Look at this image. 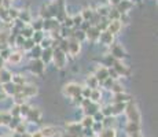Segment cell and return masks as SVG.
I'll return each instance as SVG.
<instances>
[{
  "label": "cell",
  "instance_id": "6da1fadb",
  "mask_svg": "<svg viewBox=\"0 0 158 137\" xmlns=\"http://www.w3.org/2000/svg\"><path fill=\"white\" fill-rule=\"evenodd\" d=\"M51 62L54 63L56 69H65L66 65H68V54L63 52L59 47L52 48V60Z\"/></svg>",
  "mask_w": 158,
  "mask_h": 137
},
{
  "label": "cell",
  "instance_id": "7a4b0ae2",
  "mask_svg": "<svg viewBox=\"0 0 158 137\" xmlns=\"http://www.w3.org/2000/svg\"><path fill=\"white\" fill-rule=\"evenodd\" d=\"M124 112L127 114V118H128L129 122H136V123H140V112L138 110V106L131 100L125 104V110Z\"/></svg>",
  "mask_w": 158,
  "mask_h": 137
},
{
  "label": "cell",
  "instance_id": "3957f363",
  "mask_svg": "<svg viewBox=\"0 0 158 137\" xmlns=\"http://www.w3.org/2000/svg\"><path fill=\"white\" fill-rule=\"evenodd\" d=\"M81 89H83V87L78 85L77 82H69L63 87V95L73 99V97L81 95Z\"/></svg>",
  "mask_w": 158,
  "mask_h": 137
},
{
  "label": "cell",
  "instance_id": "277c9868",
  "mask_svg": "<svg viewBox=\"0 0 158 137\" xmlns=\"http://www.w3.org/2000/svg\"><path fill=\"white\" fill-rule=\"evenodd\" d=\"M28 69L32 74L35 75H43L44 70H45V65L41 62L40 59H32L30 63L28 65Z\"/></svg>",
  "mask_w": 158,
  "mask_h": 137
},
{
  "label": "cell",
  "instance_id": "5b68a950",
  "mask_svg": "<svg viewBox=\"0 0 158 137\" xmlns=\"http://www.w3.org/2000/svg\"><path fill=\"white\" fill-rule=\"evenodd\" d=\"M81 44H83V42L76 40L74 37L68 38V54L70 55L72 58L78 56V54H80V51H81Z\"/></svg>",
  "mask_w": 158,
  "mask_h": 137
},
{
  "label": "cell",
  "instance_id": "8992f818",
  "mask_svg": "<svg viewBox=\"0 0 158 137\" xmlns=\"http://www.w3.org/2000/svg\"><path fill=\"white\" fill-rule=\"evenodd\" d=\"M111 67L117 71V74L120 75V77H128V75L131 74L129 67L123 62V60H114V63H113Z\"/></svg>",
  "mask_w": 158,
  "mask_h": 137
},
{
  "label": "cell",
  "instance_id": "52a82bcc",
  "mask_svg": "<svg viewBox=\"0 0 158 137\" xmlns=\"http://www.w3.org/2000/svg\"><path fill=\"white\" fill-rule=\"evenodd\" d=\"M110 55L115 60H123L127 58V52L124 51V48L120 44H114V42L110 45Z\"/></svg>",
  "mask_w": 158,
  "mask_h": 137
},
{
  "label": "cell",
  "instance_id": "ba28073f",
  "mask_svg": "<svg viewBox=\"0 0 158 137\" xmlns=\"http://www.w3.org/2000/svg\"><path fill=\"white\" fill-rule=\"evenodd\" d=\"M18 92H21L26 99H29V97L37 95V87H36V85H32V84H25V85L18 87Z\"/></svg>",
  "mask_w": 158,
  "mask_h": 137
},
{
  "label": "cell",
  "instance_id": "9c48e42d",
  "mask_svg": "<svg viewBox=\"0 0 158 137\" xmlns=\"http://www.w3.org/2000/svg\"><path fill=\"white\" fill-rule=\"evenodd\" d=\"M99 34H101V30H99L95 25H91L85 30V40L91 41V42H96L99 38Z\"/></svg>",
  "mask_w": 158,
  "mask_h": 137
},
{
  "label": "cell",
  "instance_id": "30bf717a",
  "mask_svg": "<svg viewBox=\"0 0 158 137\" xmlns=\"http://www.w3.org/2000/svg\"><path fill=\"white\" fill-rule=\"evenodd\" d=\"M98 41L101 42L102 45H106V47H110V45L114 42V36L111 34L110 32H107V30H102L101 34H99Z\"/></svg>",
  "mask_w": 158,
  "mask_h": 137
},
{
  "label": "cell",
  "instance_id": "8fae6325",
  "mask_svg": "<svg viewBox=\"0 0 158 137\" xmlns=\"http://www.w3.org/2000/svg\"><path fill=\"white\" fill-rule=\"evenodd\" d=\"M121 29H123V23L120 22V19H111V21H109L107 27H106V30H107V32H110L113 36L118 34V33L121 32Z\"/></svg>",
  "mask_w": 158,
  "mask_h": 137
},
{
  "label": "cell",
  "instance_id": "7c38bea8",
  "mask_svg": "<svg viewBox=\"0 0 158 137\" xmlns=\"http://www.w3.org/2000/svg\"><path fill=\"white\" fill-rule=\"evenodd\" d=\"M94 75L96 77V80L99 81V85H101V82H102V81H105L106 78H109V69L101 65L99 67H96L95 73H94Z\"/></svg>",
  "mask_w": 158,
  "mask_h": 137
},
{
  "label": "cell",
  "instance_id": "4fadbf2b",
  "mask_svg": "<svg viewBox=\"0 0 158 137\" xmlns=\"http://www.w3.org/2000/svg\"><path fill=\"white\" fill-rule=\"evenodd\" d=\"M2 92L4 93L6 96H14L15 93L18 92V85L13 84V82H7V84L2 85Z\"/></svg>",
  "mask_w": 158,
  "mask_h": 137
},
{
  "label": "cell",
  "instance_id": "5bb4252c",
  "mask_svg": "<svg viewBox=\"0 0 158 137\" xmlns=\"http://www.w3.org/2000/svg\"><path fill=\"white\" fill-rule=\"evenodd\" d=\"M133 7V3L131 2V0H121L120 3H118L117 6H115V8H117V11L120 14L123 13H129V10Z\"/></svg>",
  "mask_w": 158,
  "mask_h": 137
},
{
  "label": "cell",
  "instance_id": "9a60e30c",
  "mask_svg": "<svg viewBox=\"0 0 158 137\" xmlns=\"http://www.w3.org/2000/svg\"><path fill=\"white\" fill-rule=\"evenodd\" d=\"M40 60L44 63L45 66L48 65V63H51V60H52V48H43V51H41V55H40Z\"/></svg>",
  "mask_w": 158,
  "mask_h": 137
},
{
  "label": "cell",
  "instance_id": "2e32d148",
  "mask_svg": "<svg viewBox=\"0 0 158 137\" xmlns=\"http://www.w3.org/2000/svg\"><path fill=\"white\" fill-rule=\"evenodd\" d=\"M22 58H23V54L21 52V51H13L11 55L8 56L7 62L11 63V65H19V63L22 62Z\"/></svg>",
  "mask_w": 158,
  "mask_h": 137
},
{
  "label": "cell",
  "instance_id": "e0dca14e",
  "mask_svg": "<svg viewBox=\"0 0 158 137\" xmlns=\"http://www.w3.org/2000/svg\"><path fill=\"white\" fill-rule=\"evenodd\" d=\"M83 110H84V112H85V115H91V117H92L95 112H98L99 110H101V107H99V103L89 102L85 107H83Z\"/></svg>",
  "mask_w": 158,
  "mask_h": 137
},
{
  "label": "cell",
  "instance_id": "ac0fdd59",
  "mask_svg": "<svg viewBox=\"0 0 158 137\" xmlns=\"http://www.w3.org/2000/svg\"><path fill=\"white\" fill-rule=\"evenodd\" d=\"M11 78H13V73H11L10 70H7L6 67L0 70V85L10 82V81H11Z\"/></svg>",
  "mask_w": 158,
  "mask_h": 137
},
{
  "label": "cell",
  "instance_id": "d6986e66",
  "mask_svg": "<svg viewBox=\"0 0 158 137\" xmlns=\"http://www.w3.org/2000/svg\"><path fill=\"white\" fill-rule=\"evenodd\" d=\"M18 19L21 22H23L25 25H29L32 22V15H30L29 10H19V14H18Z\"/></svg>",
  "mask_w": 158,
  "mask_h": 137
},
{
  "label": "cell",
  "instance_id": "ffe728a7",
  "mask_svg": "<svg viewBox=\"0 0 158 137\" xmlns=\"http://www.w3.org/2000/svg\"><path fill=\"white\" fill-rule=\"evenodd\" d=\"M125 130H127L128 135L136 136V135H139V132H140V126H139V123H136V122H128Z\"/></svg>",
  "mask_w": 158,
  "mask_h": 137
},
{
  "label": "cell",
  "instance_id": "44dd1931",
  "mask_svg": "<svg viewBox=\"0 0 158 137\" xmlns=\"http://www.w3.org/2000/svg\"><path fill=\"white\" fill-rule=\"evenodd\" d=\"M85 87L91 88V89H96V88H99V81L96 80V77L94 74L87 75V78H85Z\"/></svg>",
  "mask_w": 158,
  "mask_h": 137
},
{
  "label": "cell",
  "instance_id": "7402d4cb",
  "mask_svg": "<svg viewBox=\"0 0 158 137\" xmlns=\"http://www.w3.org/2000/svg\"><path fill=\"white\" fill-rule=\"evenodd\" d=\"M26 117H28V119L30 122H39V121H40V117H41V112L39 111L37 108H30Z\"/></svg>",
  "mask_w": 158,
  "mask_h": 137
},
{
  "label": "cell",
  "instance_id": "603a6c76",
  "mask_svg": "<svg viewBox=\"0 0 158 137\" xmlns=\"http://www.w3.org/2000/svg\"><path fill=\"white\" fill-rule=\"evenodd\" d=\"M11 82L18 85V87H21V85L28 84V80H26V77L23 74H14L13 78H11Z\"/></svg>",
  "mask_w": 158,
  "mask_h": 137
},
{
  "label": "cell",
  "instance_id": "cb8c5ba5",
  "mask_svg": "<svg viewBox=\"0 0 158 137\" xmlns=\"http://www.w3.org/2000/svg\"><path fill=\"white\" fill-rule=\"evenodd\" d=\"M131 102V96L127 95L125 92L114 93V103H128Z\"/></svg>",
  "mask_w": 158,
  "mask_h": 137
},
{
  "label": "cell",
  "instance_id": "d4e9b609",
  "mask_svg": "<svg viewBox=\"0 0 158 137\" xmlns=\"http://www.w3.org/2000/svg\"><path fill=\"white\" fill-rule=\"evenodd\" d=\"M89 100L94 103H99L102 100V91L101 89H91V95H89Z\"/></svg>",
  "mask_w": 158,
  "mask_h": 137
},
{
  "label": "cell",
  "instance_id": "484cf974",
  "mask_svg": "<svg viewBox=\"0 0 158 137\" xmlns=\"http://www.w3.org/2000/svg\"><path fill=\"white\" fill-rule=\"evenodd\" d=\"M98 135H99V137H117V133H115L114 127H105Z\"/></svg>",
  "mask_w": 158,
  "mask_h": 137
},
{
  "label": "cell",
  "instance_id": "4316f807",
  "mask_svg": "<svg viewBox=\"0 0 158 137\" xmlns=\"http://www.w3.org/2000/svg\"><path fill=\"white\" fill-rule=\"evenodd\" d=\"M33 33H35V30L30 27V25H25V26L22 27V29L19 30V34L22 36L23 38H32Z\"/></svg>",
  "mask_w": 158,
  "mask_h": 137
},
{
  "label": "cell",
  "instance_id": "83f0119b",
  "mask_svg": "<svg viewBox=\"0 0 158 137\" xmlns=\"http://www.w3.org/2000/svg\"><path fill=\"white\" fill-rule=\"evenodd\" d=\"M41 51L43 48L40 47L39 44H36L32 50L29 51V55H30V59H40V55H41Z\"/></svg>",
  "mask_w": 158,
  "mask_h": 137
},
{
  "label": "cell",
  "instance_id": "f1b7e54d",
  "mask_svg": "<svg viewBox=\"0 0 158 137\" xmlns=\"http://www.w3.org/2000/svg\"><path fill=\"white\" fill-rule=\"evenodd\" d=\"M109 11H110V6H105V4H102V6H98V8H96L95 13L98 14L101 18H107Z\"/></svg>",
  "mask_w": 158,
  "mask_h": 137
},
{
  "label": "cell",
  "instance_id": "f546056e",
  "mask_svg": "<svg viewBox=\"0 0 158 137\" xmlns=\"http://www.w3.org/2000/svg\"><path fill=\"white\" fill-rule=\"evenodd\" d=\"M94 13H95V11H94L91 7H85V8H83V11H80V14H81V17H83V19H84V21H88V22L92 19Z\"/></svg>",
  "mask_w": 158,
  "mask_h": 137
},
{
  "label": "cell",
  "instance_id": "4dcf8cb0",
  "mask_svg": "<svg viewBox=\"0 0 158 137\" xmlns=\"http://www.w3.org/2000/svg\"><path fill=\"white\" fill-rule=\"evenodd\" d=\"M125 104H127V103H113V104H111V108H113V115L123 114L124 110H125Z\"/></svg>",
  "mask_w": 158,
  "mask_h": 137
},
{
  "label": "cell",
  "instance_id": "1f68e13d",
  "mask_svg": "<svg viewBox=\"0 0 158 137\" xmlns=\"http://www.w3.org/2000/svg\"><path fill=\"white\" fill-rule=\"evenodd\" d=\"M41 135H43V137H52L56 135V127L54 126H45L43 127V129L40 130Z\"/></svg>",
  "mask_w": 158,
  "mask_h": 137
},
{
  "label": "cell",
  "instance_id": "d6a6232c",
  "mask_svg": "<svg viewBox=\"0 0 158 137\" xmlns=\"http://www.w3.org/2000/svg\"><path fill=\"white\" fill-rule=\"evenodd\" d=\"M11 114L7 111H0V126L3 125H8V122L11 121Z\"/></svg>",
  "mask_w": 158,
  "mask_h": 137
},
{
  "label": "cell",
  "instance_id": "836d02e7",
  "mask_svg": "<svg viewBox=\"0 0 158 137\" xmlns=\"http://www.w3.org/2000/svg\"><path fill=\"white\" fill-rule=\"evenodd\" d=\"M72 37H74L76 40H78L80 42H83L84 40H85V32H83L81 29H76V27H74Z\"/></svg>",
  "mask_w": 158,
  "mask_h": 137
},
{
  "label": "cell",
  "instance_id": "e575fe53",
  "mask_svg": "<svg viewBox=\"0 0 158 137\" xmlns=\"http://www.w3.org/2000/svg\"><path fill=\"white\" fill-rule=\"evenodd\" d=\"M68 130H69V135H73V136H76L77 133H80V130H81V123L78 125V123H69L68 125Z\"/></svg>",
  "mask_w": 158,
  "mask_h": 137
},
{
  "label": "cell",
  "instance_id": "d590c367",
  "mask_svg": "<svg viewBox=\"0 0 158 137\" xmlns=\"http://www.w3.org/2000/svg\"><path fill=\"white\" fill-rule=\"evenodd\" d=\"M44 37H45V33L43 32V30H39V32H35V33H33L32 40L35 41V44H40V42L44 40Z\"/></svg>",
  "mask_w": 158,
  "mask_h": 137
},
{
  "label": "cell",
  "instance_id": "8d00e7d4",
  "mask_svg": "<svg viewBox=\"0 0 158 137\" xmlns=\"http://www.w3.org/2000/svg\"><path fill=\"white\" fill-rule=\"evenodd\" d=\"M114 58L113 56H111V55L110 54H109V55H105V58H103V59H102V66H105V67H111V66H113V63H114Z\"/></svg>",
  "mask_w": 158,
  "mask_h": 137
},
{
  "label": "cell",
  "instance_id": "74e56055",
  "mask_svg": "<svg viewBox=\"0 0 158 137\" xmlns=\"http://www.w3.org/2000/svg\"><path fill=\"white\" fill-rule=\"evenodd\" d=\"M18 14H19V10L13 8V7H7V15H8V18H10L11 22L15 21V19H18Z\"/></svg>",
  "mask_w": 158,
  "mask_h": 137
},
{
  "label": "cell",
  "instance_id": "f35d334b",
  "mask_svg": "<svg viewBox=\"0 0 158 137\" xmlns=\"http://www.w3.org/2000/svg\"><path fill=\"white\" fill-rule=\"evenodd\" d=\"M30 27H32L35 32H39V30H43V19L41 18H39V19H36V21H33V22H30L29 23Z\"/></svg>",
  "mask_w": 158,
  "mask_h": 137
},
{
  "label": "cell",
  "instance_id": "ab89813d",
  "mask_svg": "<svg viewBox=\"0 0 158 137\" xmlns=\"http://www.w3.org/2000/svg\"><path fill=\"white\" fill-rule=\"evenodd\" d=\"M35 45H36V44H35V41H33L32 38H25V40H23L22 47H21V48H22L23 51H26V52H29V51L32 50Z\"/></svg>",
  "mask_w": 158,
  "mask_h": 137
},
{
  "label": "cell",
  "instance_id": "60d3db41",
  "mask_svg": "<svg viewBox=\"0 0 158 137\" xmlns=\"http://www.w3.org/2000/svg\"><path fill=\"white\" fill-rule=\"evenodd\" d=\"M72 19H73V27H76V29H78L81 23L84 22V19H83V17H81V14H80V13L76 14V15H73Z\"/></svg>",
  "mask_w": 158,
  "mask_h": 137
},
{
  "label": "cell",
  "instance_id": "b9f144b4",
  "mask_svg": "<svg viewBox=\"0 0 158 137\" xmlns=\"http://www.w3.org/2000/svg\"><path fill=\"white\" fill-rule=\"evenodd\" d=\"M94 118L91 117V115H85V117L83 118V121H81V126L83 127H92V125H94Z\"/></svg>",
  "mask_w": 158,
  "mask_h": 137
},
{
  "label": "cell",
  "instance_id": "7bdbcfd3",
  "mask_svg": "<svg viewBox=\"0 0 158 137\" xmlns=\"http://www.w3.org/2000/svg\"><path fill=\"white\" fill-rule=\"evenodd\" d=\"M110 91H111L113 93H121V92H125V91H124V87L120 84V82H118V80L113 82V85H111Z\"/></svg>",
  "mask_w": 158,
  "mask_h": 137
},
{
  "label": "cell",
  "instance_id": "ee69618b",
  "mask_svg": "<svg viewBox=\"0 0 158 137\" xmlns=\"http://www.w3.org/2000/svg\"><path fill=\"white\" fill-rule=\"evenodd\" d=\"M114 81H115V80H113V78L109 77V78H106L105 81H102V82H101V85H102L103 88H105V89L110 91V88H111V85H113V82H114Z\"/></svg>",
  "mask_w": 158,
  "mask_h": 137
},
{
  "label": "cell",
  "instance_id": "f6af8a7d",
  "mask_svg": "<svg viewBox=\"0 0 158 137\" xmlns=\"http://www.w3.org/2000/svg\"><path fill=\"white\" fill-rule=\"evenodd\" d=\"M101 112L103 114V117H110V115H113V108H111V104L106 106V107L101 108Z\"/></svg>",
  "mask_w": 158,
  "mask_h": 137
},
{
  "label": "cell",
  "instance_id": "bcb514c9",
  "mask_svg": "<svg viewBox=\"0 0 158 137\" xmlns=\"http://www.w3.org/2000/svg\"><path fill=\"white\" fill-rule=\"evenodd\" d=\"M89 95H91V88L83 87V89H81V96H83L84 99H89Z\"/></svg>",
  "mask_w": 158,
  "mask_h": 137
},
{
  "label": "cell",
  "instance_id": "7dc6e473",
  "mask_svg": "<svg viewBox=\"0 0 158 137\" xmlns=\"http://www.w3.org/2000/svg\"><path fill=\"white\" fill-rule=\"evenodd\" d=\"M120 2L121 0H109V4H110V7H115Z\"/></svg>",
  "mask_w": 158,
  "mask_h": 137
},
{
  "label": "cell",
  "instance_id": "c3c4849f",
  "mask_svg": "<svg viewBox=\"0 0 158 137\" xmlns=\"http://www.w3.org/2000/svg\"><path fill=\"white\" fill-rule=\"evenodd\" d=\"M13 2H15V0H3V6H4V7H10V4Z\"/></svg>",
  "mask_w": 158,
  "mask_h": 137
},
{
  "label": "cell",
  "instance_id": "681fc988",
  "mask_svg": "<svg viewBox=\"0 0 158 137\" xmlns=\"http://www.w3.org/2000/svg\"><path fill=\"white\" fill-rule=\"evenodd\" d=\"M4 63H6V60L0 58V70H2V69H4Z\"/></svg>",
  "mask_w": 158,
  "mask_h": 137
},
{
  "label": "cell",
  "instance_id": "f907efd6",
  "mask_svg": "<svg viewBox=\"0 0 158 137\" xmlns=\"http://www.w3.org/2000/svg\"><path fill=\"white\" fill-rule=\"evenodd\" d=\"M32 137H43V135H41V132H35L32 135Z\"/></svg>",
  "mask_w": 158,
  "mask_h": 137
},
{
  "label": "cell",
  "instance_id": "816d5d0a",
  "mask_svg": "<svg viewBox=\"0 0 158 137\" xmlns=\"http://www.w3.org/2000/svg\"><path fill=\"white\" fill-rule=\"evenodd\" d=\"M21 137H32V135H29V133H22Z\"/></svg>",
  "mask_w": 158,
  "mask_h": 137
},
{
  "label": "cell",
  "instance_id": "f5cc1de1",
  "mask_svg": "<svg viewBox=\"0 0 158 137\" xmlns=\"http://www.w3.org/2000/svg\"><path fill=\"white\" fill-rule=\"evenodd\" d=\"M131 2H132V3H140L142 0H131Z\"/></svg>",
  "mask_w": 158,
  "mask_h": 137
},
{
  "label": "cell",
  "instance_id": "db71d44e",
  "mask_svg": "<svg viewBox=\"0 0 158 137\" xmlns=\"http://www.w3.org/2000/svg\"><path fill=\"white\" fill-rule=\"evenodd\" d=\"M0 6H3V0H0Z\"/></svg>",
  "mask_w": 158,
  "mask_h": 137
},
{
  "label": "cell",
  "instance_id": "11a10c76",
  "mask_svg": "<svg viewBox=\"0 0 158 137\" xmlns=\"http://www.w3.org/2000/svg\"><path fill=\"white\" fill-rule=\"evenodd\" d=\"M131 137H139V136H138V135H136V136H131Z\"/></svg>",
  "mask_w": 158,
  "mask_h": 137
},
{
  "label": "cell",
  "instance_id": "9f6ffc18",
  "mask_svg": "<svg viewBox=\"0 0 158 137\" xmlns=\"http://www.w3.org/2000/svg\"><path fill=\"white\" fill-rule=\"evenodd\" d=\"M0 51H2V48H0Z\"/></svg>",
  "mask_w": 158,
  "mask_h": 137
}]
</instances>
